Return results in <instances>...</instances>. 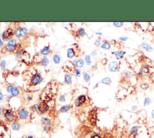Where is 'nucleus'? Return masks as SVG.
I'll return each instance as SVG.
<instances>
[{"label": "nucleus", "instance_id": "obj_1", "mask_svg": "<svg viewBox=\"0 0 154 138\" xmlns=\"http://www.w3.org/2000/svg\"><path fill=\"white\" fill-rule=\"evenodd\" d=\"M27 32V28H26L25 27H19L15 29L14 33L17 37H21L25 36Z\"/></svg>", "mask_w": 154, "mask_h": 138}, {"label": "nucleus", "instance_id": "obj_2", "mask_svg": "<svg viewBox=\"0 0 154 138\" xmlns=\"http://www.w3.org/2000/svg\"><path fill=\"white\" fill-rule=\"evenodd\" d=\"M16 45H17V43H16V40L15 39H11L10 40V41L8 42L7 45H6V49L8 51H14L15 49H16Z\"/></svg>", "mask_w": 154, "mask_h": 138}, {"label": "nucleus", "instance_id": "obj_3", "mask_svg": "<svg viewBox=\"0 0 154 138\" xmlns=\"http://www.w3.org/2000/svg\"><path fill=\"white\" fill-rule=\"evenodd\" d=\"M43 80V78L39 74H35L33 77H32L31 80V82L33 85H36L39 84L41 83Z\"/></svg>", "mask_w": 154, "mask_h": 138}, {"label": "nucleus", "instance_id": "obj_4", "mask_svg": "<svg viewBox=\"0 0 154 138\" xmlns=\"http://www.w3.org/2000/svg\"><path fill=\"white\" fill-rule=\"evenodd\" d=\"M7 91L9 93L11 94V95H14V96H16V95H19V91L18 88L12 85H9L7 86Z\"/></svg>", "mask_w": 154, "mask_h": 138}, {"label": "nucleus", "instance_id": "obj_5", "mask_svg": "<svg viewBox=\"0 0 154 138\" xmlns=\"http://www.w3.org/2000/svg\"><path fill=\"white\" fill-rule=\"evenodd\" d=\"M13 35V29H7L6 31H5L2 34V39L5 40H10L11 38V37H12Z\"/></svg>", "mask_w": 154, "mask_h": 138}, {"label": "nucleus", "instance_id": "obj_6", "mask_svg": "<svg viewBox=\"0 0 154 138\" xmlns=\"http://www.w3.org/2000/svg\"><path fill=\"white\" fill-rule=\"evenodd\" d=\"M118 63L115 61H111L108 65V70L111 72H115L118 69Z\"/></svg>", "mask_w": 154, "mask_h": 138}, {"label": "nucleus", "instance_id": "obj_7", "mask_svg": "<svg viewBox=\"0 0 154 138\" xmlns=\"http://www.w3.org/2000/svg\"><path fill=\"white\" fill-rule=\"evenodd\" d=\"M49 109V106L45 101H42L39 106V110L41 113H45Z\"/></svg>", "mask_w": 154, "mask_h": 138}, {"label": "nucleus", "instance_id": "obj_8", "mask_svg": "<svg viewBox=\"0 0 154 138\" xmlns=\"http://www.w3.org/2000/svg\"><path fill=\"white\" fill-rule=\"evenodd\" d=\"M4 117L10 122H12L14 120V118H15V116H14L13 113L12 111H11L10 110H7L5 112Z\"/></svg>", "mask_w": 154, "mask_h": 138}, {"label": "nucleus", "instance_id": "obj_9", "mask_svg": "<svg viewBox=\"0 0 154 138\" xmlns=\"http://www.w3.org/2000/svg\"><path fill=\"white\" fill-rule=\"evenodd\" d=\"M86 96L84 95H81L78 97V99L76 101V105L77 106H81L86 101Z\"/></svg>", "mask_w": 154, "mask_h": 138}, {"label": "nucleus", "instance_id": "obj_10", "mask_svg": "<svg viewBox=\"0 0 154 138\" xmlns=\"http://www.w3.org/2000/svg\"><path fill=\"white\" fill-rule=\"evenodd\" d=\"M28 115H29L28 112L26 110H24V109H22L19 112V117L22 120H25L27 118V117H28Z\"/></svg>", "mask_w": 154, "mask_h": 138}, {"label": "nucleus", "instance_id": "obj_11", "mask_svg": "<svg viewBox=\"0 0 154 138\" xmlns=\"http://www.w3.org/2000/svg\"><path fill=\"white\" fill-rule=\"evenodd\" d=\"M73 63H74L75 65L78 67H82L84 65V62L82 58H80L78 60H75L73 61Z\"/></svg>", "mask_w": 154, "mask_h": 138}, {"label": "nucleus", "instance_id": "obj_12", "mask_svg": "<svg viewBox=\"0 0 154 138\" xmlns=\"http://www.w3.org/2000/svg\"><path fill=\"white\" fill-rule=\"evenodd\" d=\"M149 73V69L147 65H144L141 69V74L143 76H146Z\"/></svg>", "mask_w": 154, "mask_h": 138}, {"label": "nucleus", "instance_id": "obj_13", "mask_svg": "<svg viewBox=\"0 0 154 138\" xmlns=\"http://www.w3.org/2000/svg\"><path fill=\"white\" fill-rule=\"evenodd\" d=\"M141 46L142 47V48L144 49H145L147 52H152V51H153V47H152L151 46H150V45H147V44H146V43H142V45H141Z\"/></svg>", "mask_w": 154, "mask_h": 138}, {"label": "nucleus", "instance_id": "obj_14", "mask_svg": "<svg viewBox=\"0 0 154 138\" xmlns=\"http://www.w3.org/2000/svg\"><path fill=\"white\" fill-rule=\"evenodd\" d=\"M126 54V52L123 51H116V52H114L115 55H116V58L117 59H120V58H123L124 57V55Z\"/></svg>", "mask_w": 154, "mask_h": 138}, {"label": "nucleus", "instance_id": "obj_15", "mask_svg": "<svg viewBox=\"0 0 154 138\" xmlns=\"http://www.w3.org/2000/svg\"><path fill=\"white\" fill-rule=\"evenodd\" d=\"M75 55V51L73 48H69L68 49V54H67V56L69 58H72Z\"/></svg>", "mask_w": 154, "mask_h": 138}, {"label": "nucleus", "instance_id": "obj_16", "mask_svg": "<svg viewBox=\"0 0 154 138\" xmlns=\"http://www.w3.org/2000/svg\"><path fill=\"white\" fill-rule=\"evenodd\" d=\"M138 127L137 126H134L131 128L130 129V133L131 134L134 135H136L137 134V132H138Z\"/></svg>", "mask_w": 154, "mask_h": 138}, {"label": "nucleus", "instance_id": "obj_17", "mask_svg": "<svg viewBox=\"0 0 154 138\" xmlns=\"http://www.w3.org/2000/svg\"><path fill=\"white\" fill-rule=\"evenodd\" d=\"M101 47L103 49H104L108 50L110 49L111 44L108 42H107V41H105V42H104L103 44H102Z\"/></svg>", "mask_w": 154, "mask_h": 138}, {"label": "nucleus", "instance_id": "obj_18", "mask_svg": "<svg viewBox=\"0 0 154 138\" xmlns=\"http://www.w3.org/2000/svg\"><path fill=\"white\" fill-rule=\"evenodd\" d=\"M50 52V49H49L48 47H43L42 49L41 50V51H40V53H41V54H42V55H48V54H49V53Z\"/></svg>", "mask_w": 154, "mask_h": 138}, {"label": "nucleus", "instance_id": "obj_19", "mask_svg": "<svg viewBox=\"0 0 154 138\" xmlns=\"http://www.w3.org/2000/svg\"><path fill=\"white\" fill-rule=\"evenodd\" d=\"M53 61H54V63H55V64H59V63H60L61 61L60 56L58 54H55L53 56Z\"/></svg>", "mask_w": 154, "mask_h": 138}, {"label": "nucleus", "instance_id": "obj_20", "mask_svg": "<svg viewBox=\"0 0 154 138\" xmlns=\"http://www.w3.org/2000/svg\"><path fill=\"white\" fill-rule=\"evenodd\" d=\"M49 63H50V61H49L48 58L46 57V56H45V57L43 58L42 61H41V64L43 65V66H47L48 65Z\"/></svg>", "mask_w": 154, "mask_h": 138}, {"label": "nucleus", "instance_id": "obj_21", "mask_svg": "<svg viewBox=\"0 0 154 138\" xmlns=\"http://www.w3.org/2000/svg\"><path fill=\"white\" fill-rule=\"evenodd\" d=\"M64 82L66 83H70L72 82V78L70 74H66L64 76Z\"/></svg>", "mask_w": 154, "mask_h": 138}, {"label": "nucleus", "instance_id": "obj_22", "mask_svg": "<svg viewBox=\"0 0 154 138\" xmlns=\"http://www.w3.org/2000/svg\"><path fill=\"white\" fill-rule=\"evenodd\" d=\"M41 121H42V122H43L44 124L46 125V126H49V125H50L51 124V120L47 118H42L41 119Z\"/></svg>", "mask_w": 154, "mask_h": 138}, {"label": "nucleus", "instance_id": "obj_23", "mask_svg": "<svg viewBox=\"0 0 154 138\" xmlns=\"http://www.w3.org/2000/svg\"><path fill=\"white\" fill-rule=\"evenodd\" d=\"M70 109V106L67 104V105H64L61 108V109H60V111L61 112H68Z\"/></svg>", "mask_w": 154, "mask_h": 138}, {"label": "nucleus", "instance_id": "obj_24", "mask_svg": "<svg viewBox=\"0 0 154 138\" xmlns=\"http://www.w3.org/2000/svg\"><path fill=\"white\" fill-rule=\"evenodd\" d=\"M151 101H152V100H151V98L147 97H146L145 99H144V102H143V105H144V106L149 105V104L151 103Z\"/></svg>", "mask_w": 154, "mask_h": 138}, {"label": "nucleus", "instance_id": "obj_25", "mask_svg": "<svg viewBox=\"0 0 154 138\" xmlns=\"http://www.w3.org/2000/svg\"><path fill=\"white\" fill-rule=\"evenodd\" d=\"M101 82L103 83H104V84L110 85L111 82V80L110 78H103V80H102Z\"/></svg>", "mask_w": 154, "mask_h": 138}, {"label": "nucleus", "instance_id": "obj_26", "mask_svg": "<svg viewBox=\"0 0 154 138\" xmlns=\"http://www.w3.org/2000/svg\"><path fill=\"white\" fill-rule=\"evenodd\" d=\"M85 61H86L87 65H90V64H92L91 57H90V55H86V56H85Z\"/></svg>", "mask_w": 154, "mask_h": 138}, {"label": "nucleus", "instance_id": "obj_27", "mask_svg": "<svg viewBox=\"0 0 154 138\" xmlns=\"http://www.w3.org/2000/svg\"><path fill=\"white\" fill-rule=\"evenodd\" d=\"M114 26L116 27H118V28H120V27H122L123 25V22H113V23Z\"/></svg>", "mask_w": 154, "mask_h": 138}, {"label": "nucleus", "instance_id": "obj_28", "mask_svg": "<svg viewBox=\"0 0 154 138\" xmlns=\"http://www.w3.org/2000/svg\"><path fill=\"white\" fill-rule=\"evenodd\" d=\"M11 128L13 129L14 130H18L20 128V124L19 123H14L13 124H12L11 126Z\"/></svg>", "mask_w": 154, "mask_h": 138}, {"label": "nucleus", "instance_id": "obj_29", "mask_svg": "<svg viewBox=\"0 0 154 138\" xmlns=\"http://www.w3.org/2000/svg\"><path fill=\"white\" fill-rule=\"evenodd\" d=\"M83 77L86 81H89L90 80V76L86 72H83Z\"/></svg>", "mask_w": 154, "mask_h": 138}, {"label": "nucleus", "instance_id": "obj_30", "mask_svg": "<svg viewBox=\"0 0 154 138\" xmlns=\"http://www.w3.org/2000/svg\"><path fill=\"white\" fill-rule=\"evenodd\" d=\"M85 34H86V32H85L84 29V28H80V30H79L78 31V34L80 35V36H82Z\"/></svg>", "mask_w": 154, "mask_h": 138}, {"label": "nucleus", "instance_id": "obj_31", "mask_svg": "<svg viewBox=\"0 0 154 138\" xmlns=\"http://www.w3.org/2000/svg\"><path fill=\"white\" fill-rule=\"evenodd\" d=\"M6 61H4V60L2 61L1 62V63H0V66H1V67L2 68V69H4V68L6 67Z\"/></svg>", "mask_w": 154, "mask_h": 138}, {"label": "nucleus", "instance_id": "obj_32", "mask_svg": "<svg viewBox=\"0 0 154 138\" xmlns=\"http://www.w3.org/2000/svg\"><path fill=\"white\" fill-rule=\"evenodd\" d=\"M128 39V37H125V36H122V37H119V40L120 41H123V42H125Z\"/></svg>", "mask_w": 154, "mask_h": 138}, {"label": "nucleus", "instance_id": "obj_33", "mask_svg": "<svg viewBox=\"0 0 154 138\" xmlns=\"http://www.w3.org/2000/svg\"><path fill=\"white\" fill-rule=\"evenodd\" d=\"M100 44H101V42L99 40H96L95 41H94V45H95L96 46H100Z\"/></svg>", "mask_w": 154, "mask_h": 138}, {"label": "nucleus", "instance_id": "obj_34", "mask_svg": "<svg viewBox=\"0 0 154 138\" xmlns=\"http://www.w3.org/2000/svg\"><path fill=\"white\" fill-rule=\"evenodd\" d=\"M75 73L78 77H80L81 76V70L80 69H77L75 70Z\"/></svg>", "mask_w": 154, "mask_h": 138}, {"label": "nucleus", "instance_id": "obj_35", "mask_svg": "<svg viewBox=\"0 0 154 138\" xmlns=\"http://www.w3.org/2000/svg\"><path fill=\"white\" fill-rule=\"evenodd\" d=\"M131 72H127L126 73V74H125V76H126V77L127 78H129L131 76Z\"/></svg>", "mask_w": 154, "mask_h": 138}, {"label": "nucleus", "instance_id": "obj_36", "mask_svg": "<svg viewBox=\"0 0 154 138\" xmlns=\"http://www.w3.org/2000/svg\"><path fill=\"white\" fill-rule=\"evenodd\" d=\"M60 100L62 102H64L65 101V97H64V95H61L60 97Z\"/></svg>", "mask_w": 154, "mask_h": 138}, {"label": "nucleus", "instance_id": "obj_37", "mask_svg": "<svg viewBox=\"0 0 154 138\" xmlns=\"http://www.w3.org/2000/svg\"><path fill=\"white\" fill-rule=\"evenodd\" d=\"M137 109V106H133L131 108V110H133V111H135Z\"/></svg>", "mask_w": 154, "mask_h": 138}, {"label": "nucleus", "instance_id": "obj_38", "mask_svg": "<svg viewBox=\"0 0 154 138\" xmlns=\"http://www.w3.org/2000/svg\"><path fill=\"white\" fill-rule=\"evenodd\" d=\"M43 130H44V131H50V127H47V126H45V127H44Z\"/></svg>", "mask_w": 154, "mask_h": 138}, {"label": "nucleus", "instance_id": "obj_39", "mask_svg": "<svg viewBox=\"0 0 154 138\" xmlns=\"http://www.w3.org/2000/svg\"><path fill=\"white\" fill-rule=\"evenodd\" d=\"M2 99H3V95H2V93H1V92H0V101H2Z\"/></svg>", "mask_w": 154, "mask_h": 138}, {"label": "nucleus", "instance_id": "obj_40", "mask_svg": "<svg viewBox=\"0 0 154 138\" xmlns=\"http://www.w3.org/2000/svg\"><path fill=\"white\" fill-rule=\"evenodd\" d=\"M92 138H101L99 136H98V135H94V136H93L92 137Z\"/></svg>", "mask_w": 154, "mask_h": 138}, {"label": "nucleus", "instance_id": "obj_41", "mask_svg": "<svg viewBox=\"0 0 154 138\" xmlns=\"http://www.w3.org/2000/svg\"><path fill=\"white\" fill-rule=\"evenodd\" d=\"M97 55V52H96V51H93V52H92V55H93V56H95V55Z\"/></svg>", "mask_w": 154, "mask_h": 138}, {"label": "nucleus", "instance_id": "obj_42", "mask_svg": "<svg viewBox=\"0 0 154 138\" xmlns=\"http://www.w3.org/2000/svg\"><path fill=\"white\" fill-rule=\"evenodd\" d=\"M151 115H152V117L153 118V119L154 120V110H152V113H151Z\"/></svg>", "mask_w": 154, "mask_h": 138}, {"label": "nucleus", "instance_id": "obj_43", "mask_svg": "<svg viewBox=\"0 0 154 138\" xmlns=\"http://www.w3.org/2000/svg\"><path fill=\"white\" fill-rule=\"evenodd\" d=\"M2 45H3V42H2V41L1 40V39L0 38V46H2Z\"/></svg>", "mask_w": 154, "mask_h": 138}, {"label": "nucleus", "instance_id": "obj_44", "mask_svg": "<svg viewBox=\"0 0 154 138\" xmlns=\"http://www.w3.org/2000/svg\"><path fill=\"white\" fill-rule=\"evenodd\" d=\"M96 34H99V35H102V34H103V33H100V32H99V33H98V32H97Z\"/></svg>", "mask_w": 154, "mask_h": 138}, {"label": "nucleus", "instance_id": "obj_45", "mask_svg": "<svg viewBox=\"0 0 154 138\" xmlns=\"http://www.w3.org/2000/svg\"><path fill=\"white\" fill-rule=\"evenodd\" d=\"M28 100H31V99H32V97H29L28 98Z\"/></svg>", "mask_w": 154, "mask_h": 138}, {"label": "nucleus", "instance_id": "obj_46", "mask_svg": "<svg viewBox=\"0 0 154 138\" xmlns=\"http://www.w3.org/2000/svg\"><path fill=\"white\" fill-rule=\"evenodd\" d=\"M28 138H33V136H28Z\"/></svg>", "mask_w": 154, "mask_h": 138}, {"label": "nucleus", "instance_id": "obj_47", "mask_svg": "<svg viewBox=\"0 0 154 138\" xmlns=\"http://www.w3.org/2000/svg\"><path fill=\"white\" fill-rule=\"evenodd\" d=\"M1 107H0V115H1Z\"/></svg>", "mask_w": 154, "mask_h": 138}]
</instances>
